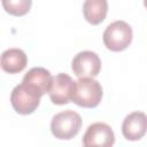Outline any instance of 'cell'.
<instances>
[{
    "label": "cell",
    "mask_w": 147,
    "mask_h": 147,
    "mask_svg": "<svg viewBox=\"0 0 147 147\" xmlns=\"http://www.w3.org/2000/svg\"><path fill=\"white\" fill-rule=\"evenodd\" d=\"M102 98L101 84L92 77H83L76 80L72 102L83 108H95Z\"/></svg>",
    "instance_id": "obj_1"
},
{
    "label": "cell",
    "mask_w": 147,
    "mask_h": 147,
    "mask_svg": "<svg viewBox=\"0 0 147 147\" xmlns=\"http://www.w3.org/2000/svg\"><path fill=\"white\" fill-rule=\"evenodd\" d=\"M82 127V117L74 110H64L56 114L51 122L53 136L61 140L72 139Z\"/></svg>",
    "instance_id": "obj_2"
},
{
    "label": "cell",
    "mask_w": 147,
    "mask_h": 147,
    "mask_svg": "<svg viewBox=\"0 0 147 147\" xmlns=\"http://www.w3.org/2000/svg\"><path fill=\"white\" fill-rule=\"evenodd\" d=\"M132 28L124 21L110 23L103 32V44L113 52H122L129 47L132 41Z\"/></svg>",
    "instance_id": "obj_3"
},
{
    "label": "cell",
    "mask_w": 147,
    "mask_h": 147,
    "mask_svg": "<svg viewBox=\"0 0 147 147\" xmlns=\"http://www.w3.org/2000/svg\"><path fill=\"white\" fill-rule=\"evenodd\" d=\"M41 96L42 95L38 91L22 83L13 88L10 94V102L17 114L29 115L38 108Z\"/></svg>",
    "instance_id": "obj_4"
},
{
    "label": "cell",
    "mask_w": 147,
    "mask_h": 147,
    "mask_svg": "<svg viewBox=\"0 0 147 147\" xmlns=\"http://www.w3.org/2000/svg\"><path fill=\"white\" fill-rule=\"evenodd\" d=\"M76 88V82L67 74H59L52 78L48 95L54 105H67L72 100Z\"/></svg>",
    "instance_id": "obj_5"
},
{
    "label": "cell",
    "mask_w": 147,
    "mask_h": 147,
    "mask_svg": "<svg viewBox=\"0 0 147 147\" xmlns=\"http://www.w3.org/2000/svg\"><path fill=\"white\" fill-rule=\"evenodd\" d=\"M74 74L79 77H96L101 70V60L99 55L92 51L79 52L71 62Z\"/></svg>",
    "instance_id": "obj_6"
},
{
    "label": "cell",
    "mask_w": 147,
    "mask_h": 147,
    "mask_svg": "<svg viewBox=\"0 0 147 147\" xmlns=\"http://www.w3.org/2000/svg\"><path fill=\"white\" fill-rule=\"evenodd\" d=\"M114 131L108 124L101 122L91 124L83 137V145L85 147H110L114 145Z\"/></svg>",
    "instance_id": "obj_7"
},
{
    "label": "cell",
    "mask_w": 147,
    "mask_h": 147,
    "mask_svg": "<svg viewBox=\"0 0 147 147\" xmlns=\"http://www.w3.org/2000/svg\"><path fill=\"white\" fill-rule=\"evenodd\" d=\"M147 132V116L141 111L129 114L122 124V133L125 139L136 141L141 139Z\"/></svg>",
    "instance_id": "obj_8"
},
{
    "label": "cell",
    "mask_w": 147,
    "mask_h": 147,
    "mask_svg": "<svg viewBox=\"0 0 147 147\" xmlns=\"http://www.w3.org/2000/svg\"><path fill=\"white\" fill-rule=\"evenodd\" d=\"M52 75L51 72L42 68V67H36L30 69L23 77L22 83L34 88L36 91H38L41 95H44L45 93H48L51 83H52Z\"/></svg>",
    "instance_id": "obj_9"
},
{
    "label": "cell",
    "mask_w": 147,
    "mask_h": 147,
    "mask_svg": "<svg viewBox=\"0 0 147 147\" xmlns=\"http://www.w3.org/2000/svg\"><path fill=\"white\" fill-rule=\"evenodd\" d=\"M28 63L26 54L20 48L6 49L1 55V68L8 74L21 72Z\"/></svg>",
    "instance_id": "obj_10"
},
{
    "label": "cell",
    "mask_w": 147,
    "mask_h": 147,
    "mask_svg": "<svg viewBox=\"0 0 147 147\" xmlns=\"http://www.w3.org/2000/svg\"><path fill=\"white\" fill-rule=\"evenodd\" d=\"M108 13V1L107 0H85L83 5V14L85 20L98 25L105 21Z\"/></svg>",
    "instance_id": "obj_11"
},
{
    "label": "cell",
    "mask_w": 147,
    "mask_h": 147,
    "mask_svg": "<svg viewBox=\"0 0 147 147\" xmlns=\"http://www.w3.org/2000/svg\"><path fill=\"white\" fill-rule=\"evenodd\" d=\"M3 9L14 16H23L29 13L32 0H1Z\"/></svg>",
    "instance_id": "obj_12"
},
{
    "label": "cell",
    "mask_w": 147,
    "mask_h": 147,
    "mask_svg": "<svg viewBox=\"0 0 147 147\" xmlns=\"http://www.w3.org/2000/svg\"><path fill=\"white\" fill-rule=\"evenodd\" d=\"M144 5H145V7H146V9H147V0H144Z\"/></svg>",
    "instance_id": "obj_13"
}]
</instances>
